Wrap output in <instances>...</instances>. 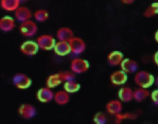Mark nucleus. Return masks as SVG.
I'll use <instances>...</instances> for the list:
<instances>
[{"mask_svg": "<svg viewBox=\"0 0 158 124\" xmlns=\"http://www.w3.org/2000/svg\"><path fill=\"white\" fill-rule=\"evenodd\" d=\"M107 112L113 115H116L122 112V102L117 99H114L107 102L106 105Z\"/></svg>", "mask_w": 158, "mask_h": 124, "instance_id": "13", "label": "nucleus"}, {"mask_svg": "<svg viewBox=\"0 0 158 124\" xmlns=\"http://www.w3.org/2000/svg\"><path fill=\"white\" fill-rule=\"evenodd\" d=\"M133 91L130 87L124 86L119 89L118 91V96L119 101L123 102H128L133 99Z\"/></svg>", "mask_w": 158, "mask_h": 124, "instance_id": "18", "label": "nucleus"}, {"mask_svg": "<svg viewBox=\"0 0 158 124\" xmlns=\"http://www.w3.org/2000/svg\"><path fill=\"white\" fill-rule=\"evenodd\" d=\"M56 36L59 41L69 42L73 36V31L69 27H61L58 29Z\"/></svg>", "mask_w": 158, "mask_h": 124, "instance_id": "14", "label": "nucleus"}, {"mask_svg": "<svg viewBox=\"0 0 158 124\" xmlns=\"http://www.w3.org/2000/svg\"><path fill=\"white\" fill-rule=\"evenodd\" d=\"M158 13V3L154 2L144 10L143 14L144 16L147 18L152 17Z\"/></svg>", "mask_w": 158, "mask_h": 124, "instance_id": "25", "label": "nucleus"}, {"mask_svg": "<svg viewBox=\"0 0 158 124\" xmlns=\"http://www.w3.org/2000/svg\"><path fill=\"white\" fill-rule=\"evenodd\" d=\"M36 43L40 49L44 51H49L53 49L56 44V40L52 36L45 34L38 36Z\"/></svg>", "mask_w": 158, "mask_h": 124, "instance_id": "4", "label": "nucleus"}, {"mask_svg": "<svg viewBox=\"0 0 158 124\" xmlns=\"http://www.w3.org/2000/svg\"><path fill=\"white\" fill-rule=\"evenodd\" d=\"M39 48L35 41L27 40L23 42L20 46L21 52L27 56H33L38 52Z\"/></svg>", "mask_w": 158, "mask_h": 124, "instance_id": "7", "label": "nucleus"}, {"mask_svg": "<svg viewBox=\"0 0 158 124\" xmlns=\"http://www.w3.org/2000/svg\"><path fill=\"white\" fill-rule=\"evenodd\" d=\"M63 83V81L60 75V73H57L54 74L50 75L46 79V87L52 89L58 86Z\"/></svg>", "mask_w": 158, "mask_h": 124, "instance_id": "20", "label": "nucleus"}, {"mask_svg": "<svg viewBox=\"0 0 158 124\" xmlns=\"http://www.w3.org/2000/svg\"><path fill=\"white\" fill-rule=\"evenodd\" d=\"M134 80L139 88L147 89L153 85L155 78L151 73L145 70H141L135 74Z\"/></svg>", "mask_w": 158, "mask_h": 124, "instance_id": "1", "label": "nucleus"}, {"mask_svg": "<svg viewBox=\"0 0 158 124\" xmlns=\"http://www.w3.org/2000/svg\"><path fill=\"white\" fill-rule=\"evenodd\" d=\"M155 39H156V41L157 42V31H156L155 33Z\"/></svg>", "mask_w": 158, "mask_h": 124, "instance_id": "31", "label": "nucleus"}, {"mask_svg": "<svg viewBox=\"0 0 158 124\" xmlns=\"http://www.w3.org/2000/svg\"><path fill=\"white\" fill-rule=\"evenodd\" d=\"M1 7L7 11H15L20 6L19 0H2L1 2Z\"/></svg>", "mask_w": 158, "mask_h": 124, "instance_id": "21", "label": "nucleus"}, {"mask_svg": "<svg viewBox=\"0 0 158 124\" xmlns=\"http://www.w3.org/2000/svg\"><path fill=\"white\" fill-rule=\"evenodd\" d=\"M54 93L52 89L48 87L40 88L36 92V99L41 103H48L54 99Z\"/></svg>", "mask_w": 158, "mask_h": 124, "instance_id": "9", "label": "nucleus"}, {"mask_svg": "<svg viewBox=\"0 0 158 124\" xmlns=\"http://www.w3.org/2000/svg\"><path fill=\"white\" fill-rule=\"evenodd\" d=\"M120 70H122L126 74L133 73L135 72L138 67L137 62L135 60L129 58L123 59L120 63Z\"/></svg>", "mask_w": 158, "mask_h": 124, "instance_id": "10", "label": "nucleus"}, {"mask_svg": "<svg viewBox=\"0 0 158 124\" xmlns=\"http://www.w3.org/2000/svg\"><path fill=\"white\" fill-rule=\"evenodd\" d=\"M38 31V27L36 23L29 20L22 22L19 26V31L22 35L26 37L34 36Z\"/></svg>", "mask_w": 158, "mask_h": 124, "instance_id": "5", "label": "nucleus"}, {"mask_svg": "<svg viewBox=\"0 0 158 124\" xmlns=\"http://www.w3.org/2000/svg\"><path fill=\"white\" fill-rule=\"evenodd\" d=\"M53 49L54 52L59 56H65L70 53V49L68 42L60 41L56 42Z\"/></svg>", "mask_w": 158, "mask_h": 124, "instance_id": "16", "label": "nucleus"}, {"mask_svg": "<svg viewBox=\"0 0 158 124\" xmlns=\"http://www.w3.org/2000/svg\"><path fill=\"white\" fill-rule=\"evenodd\" d=\"M123 59V54L122 52L118 51H113L110 52L107 57L109 64L112 66L120 65Z\"/></svg>", "mask_w": 158, "mask_h": 124, "instance_id": "17", "label": "nucleus"}, {"mask_svg": "<svg viewBox=\"0 0 158 124\" xmlns=\"http://www.w3.org/2000/svg\"><path fill=\"white\" fill-rule=\"evenodd\" d=\"M150 95L149 91L147 89L139 88L133 91V99L139 102L146 99Z\"/></svg>", "mask_w": 158, "mask_h": 124, "instance_id": "22", "label": "nucleus"}, {"mask_svg": "<svg viewBox=\"0 0 158 124\" xmlns=\"http://www.w3.org/2000/svg\"><path fill=\"white\" fill-rule=\"evenodd\" d=\"M14 15L16 19L21 22L29 20L32 17L31 10L25 6H19V7L15 11Z\"/></svg>", "mask_w": 158, "mask_h": 124, "instance_id": "12", "label": "nucleus"}, {"mask_svg": "<svg viewBox=\"0 0 158 124\" xmlns=\"http://www.w3.org/2000/svg\"><path fill=\"white\" fill-rule=\"evenodd\" d=\"M93 121L94 124H106L107 117L104 113L99 112L94 115Z\"/></svg>", "mask_w": 158, "mask_h": 124, "instance_id": "26", "label": "nucleus"}, {"mask_svg": "<svg viewBox=\"0 0 158 124\" xmlns=\"http://www.w3.org/2000/svg\"><path fill=\"white\" fill-rule=\"evenodd\" d=\"M134 1L133 0H123L122 1V2L125 4H131L132 3H133Z\"/></svg>", "mask_w": 158, "mask_h": 124, "instance_id": "30", "label": "nucleus"}, {"mask_svg": "<svg viewBox=\"0 0 158 124\" xmlns=\"http://www.w3.org/2000/svg\"><path fill=\"white\" fill-rule=\"evenodd\" d=\"M89 68V64L88 60L81 58H74L70 63L71 72L74 74H81L86 72Z\"/></svg>", "mask_w": 158, "mask_h": 124, "instance_id": "3", "label": "nucleus"}, {"mask_svg": "<svg viewBox=\"0 0 158 124\" xmlns=\"http://www.w3.org/2000/svg\"><path fill=\"white\" fill-rule=\"evenodd\" d=\"M157 94H158V90L157 89H155L154 90L151 94H150L151 96V99L152 101V102L157 105L158 104V97H157Z\"/></svg>", "mask_w": 158, "mask_h": 124, "instance_id": "28", "label": "nucleus"}, {"mask_svg": "<svg viewBox=\"0 0 158 124\" xmlns=\"http://www.w3.org/2000/svg\"><path fill=\"white\" fill-rule=\"evenodd\" d=\"M35 19L40 22H43L49 18V12L45 9H38L36 10L33 14Z\"/></svg>", "mask_w": 158, "mask_h": 124, "instance_id": "24", "label": "nucleus"}, {"mask_svg": "<svg viewBox=\"0 0 158 124\" xmlns=\"http://www.w3.org/2000/svg\"><path fill=\"white\" fill-rule=\"evenodd\" d=\"M59 73L63 82L73 80L75 76V74L72 72L67 71V72H59Z\"/></svg>", "mask_w": 158, "mask_h": 124, "instance_id": "27", "label": "nucleus"}, {"mask_svg": "<svg viewBox=\"0 0 158 124\" xmlns=\"http://www.w3.org/2000/svg\"><path fill=\"white\" fill-rule=\"evenodd\" d=\"M157 52H156L155 54L153 55V60L154 62V63L156 64V65H157L158 64V62H157Z\"/></svg>", "mask_w": 158, "mask_h": 124, "instance_id": "29", "label": "nucleus"}, {"mask_svg": "<svg viewBox=\"0 0 158 124\" xmlns=\"http://www.w3.org/2000/svg\"><path fill=\"white\" fill-rule=\"evenodd\" d=\"M110 81L114 86H120L125 84L128 79L127 74L122 70H116L111 73Z\"/></svg>", "mask_w": 158, "mask_h": 124, "instance_id": "11", "label": "nucleus"}, {"mask_svg": "<svg viewBox=\"0 0 158 124\" xmlns=\"http://www.w3.org/2000/svg\"><path fill=\"white\" fill-rule=\"evenodd\" d=\"M19 115L26 120L33 118L36 114V108L30 104H23L18 109Z\"/></svg>", "mask_w": 158, "mask_h": 124, "instance_id": "8", "label": "nucleus"}, {"mask_svg": "<svg viewBox=\"0 0 158 124\" xmlns=\"http://www.w3.org/2000/svg\"><path fill=\"white\" fill-rule=\"evenodd\" d=\"M80 89V85L74 80L65 81L64 84V90L69 94L77 93Z\"/></svg>", "mask_w": 158, "mask_h": 124, "instance_id": "23", "label": "nucleus"}, {"mask_svg": "<svg viewBox=\"0 0 158 124\" xmlns=\"http://www.w3.org/2000/svg\"><path fill=\"white\" fill-rule=\"evenodd\" d=\"M53 99L58 105H65L70 101V96L64 90H60L54 93Z\"/></svg>", "mask_w": 158, "mask_h": 124, "instance_id": "19", "label": "nucleus"}, {"mask_svg": "<svg viewBox=\"0 0 158 124\" xmlns=\"http://www.w3.org/2000/svg\"><path fill=\"white\" fill-rule=\"evenodd\" d=\"M70 52L78 55L83 53L86 49V44L83 39L73 36L69 42Z\"/></svg>", "mask_w": 158, "mask_h": 124, "instance_id": "6", "label": "nucleus"}, {"mask_svg": "<svg viewBox=\"0 0 158 124\" xmlns=\"http://www.w3.org/2000/svg\"><path fill=\"white\" fill-rule=\"evenodd\" d=\"M15 26V20L10 16H4L0 19V30L3 31H12Z\"/></svg>", "mask_w": 158, "mask_h": 124, "instance_id": "15", "label": "nucleus"}, {"mask_svg": "<svg viewBox=\"0 0 158 124\" xmlns=\"http://www.w3.org/2000/svg\"><path fill=\"white\" fill-rule=\"evenodd\" d=\"M12 83L19 89H26L31 86L32 81L27 75L23 73H17L14 75Z\"/></svg>", "mask_w": 158, "mask_h": 124, "instance_id": "2", "label": "nucleus"}]
</instances>
